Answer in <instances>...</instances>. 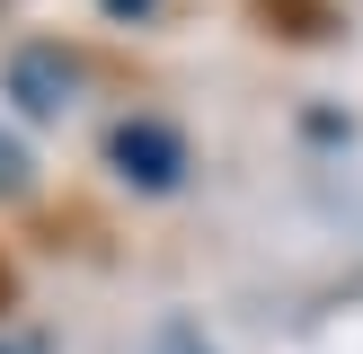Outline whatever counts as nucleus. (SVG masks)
I'll return each mask as SVG.
<instances>
[{
    "label": "nucleus",
    "instance_id": "obj_1",
    "mask_svg": "<svg viewBox=\"0 0 363 354\" xmlns=\"http://www.w3.org/2000/svg\"><path fill=\"white\" fill-rule=\"evenodd\" d=\"M106 159H116L124 186L169 195L177 177H186V133H177V124H160V115H133V124H116V133H106Z\"/></svg>",
    "mask_w": 363,
    "mask_h": 354
},
{
    "label": "nucleus",
    "instance_id": "obj_3",
    "mask_svg": "<svg viewBox=\"0 0 363 354\" xmlns=\"http://www.w3.org/2000/svg\"><path fill=\"white\" fill-rule=\"evenodd\" d=\"M142 354H213V336L195 328V319H169V328H160V336H151Z\"/></svg>",
    "mask_w": 363,
    "mask_h": 354
},
{
    "label": "nucleus",
    "instance_id": "obj_5",
    "mask_svg": "<svg viewBox=\"0 0 363 354\" xmlns=\"http://www.w3.org/2000/svg\"><path fill=\"white\" fill-rule=\"evenodd\" d=\"M0 186H18V151H0Z\"/></svg>",
    "mask_w": 363,
    "mask_h": 354
},
{
    "label": "nucleus",
    "instance_id": "obj_6",
    "mask_svg": "<svg viewBox=\"0 0 363 354\" xmlns=\"http://www.w3.org/2000/svg\"><path fill=\"white\" fill-rule=\"evenodd\" d=\"M106 9H116V18H124V9H151V0H106Z\"/></svg>",
    "mask_w": 363,
    "mask_h": 354
},
{
    "label": "nucleus",
    "instance_id": "obj_4",
    "mask_svg": "<svg viewBox=\"0 0 363 354\" xmlns=\"http://www.w3.org/2000/svg\"><path fill=\"white\" fill-rule=\"evenodd\" d=\"M0 354H45V336H9V346H0Z\"/></svg>",
    "mask_w": 363,
    "mask_h": 354
},
{
    "label": "nucleus",
    "instance_id": "obj_2",
    "mask_svg": "<svg viewBox=\"0 0 363 354\" xmlns=\"http://www.w3.org/2000/svg\"><path fill=\"white\" fill-rule=\"evenodd\" d=\"M71 88H80V62H71L62 45H27V53L9 62V98H18V115H35V124L62 115Z\"/></svg>",
    "mask_w": 363,
    "mask_h": 354
}]
</instances>
